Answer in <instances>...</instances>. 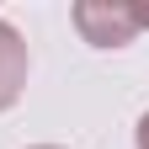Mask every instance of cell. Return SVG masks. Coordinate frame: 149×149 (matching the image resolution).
Here are the masks:
<instances>
[{"instance_id": "1", "label": "cell", "mask_w": 149, "mask_h": 149, "mask_svg": "<svg viewBox=\"0 0 149 149\" xmlns=\"http://www.w3.org/2000/svg\"><path fill=\"white\" fill-rule=\"evenodd\" d=\"M69 16L91 48H128L149 32V0H74Z\"/></svg>"}, {"instance_id": "3", "label": "cell", "mask_w": 149, "mask_h": 149, "mask_svg": "<svg viewBox=\"0 0 149 149\" xmlns=\"http://www.w3.org/2000/svg\"><path fill=\"white\" fill-rule=\"evenodd\" d=\"M133 144H139V149H149V112H144V117H139V128H133Z\"/></svg>"}, {"instance_id": "4", "label": "cell", "mask_w": 149, "mask_h": 149, "mask_svg": "<svg viewBox=\"0 0 149 149\" xmlns=\"http://www.w3.org/2000/svg\"><path fill=\"white\" fill-rule=\"evenodd\" d=\"M32 149H59V144H32Z\"/></svg>"}, {"instance_id": "2", "label": "cell", "mask_w": 149, "mask_h": 149, "mask_svg": "<svg viewBox=\"0 0 149 149\" xmlns=\"http://www.w3.org/2000/svg\"><path fill=\"white\" fill-rule=\"evenodd\" d=\"M27 43H22V32H16L11 22H0V112H11L16 101H22V91H27Z\"/></svg>"}]
</instances>
